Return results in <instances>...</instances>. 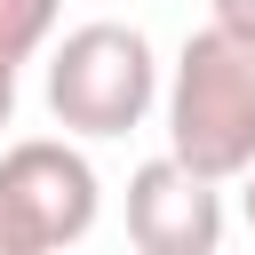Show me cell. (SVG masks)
<instances>
[{"instance_id": "1", "label": "cell", "mask_w": 255, "mask_h": 255, "mask_svg": "<svg viewBox=\"0 0 255 255\" xmlns=\"http://www.w3.org/2000/svg\"><path fill=\"white\" fill-rule=\"evenodd\" d=\"M159 112H167V151L183 167H199L215 183H239L255 167V40L207 16L175 48Z\"/></svg>"}, {"instance_id": "2", "label": "cell", "mask_w": 255, "mask_h": 255, "mask_svg": "<svg viewBox=\"0 0 255 255\" xmlns=\"http://www.w3.org/2000/svg\"><path fill=\"white\" fill-rule=\"evenodd\" d=\"M159 96H167L159 56H151V40L135 24L96 16V24H72L48 48V112H56L64 135H96V143L128 135V128H143V112Z\"/></svg>"}, {"instance_id": "3", "label": "cell", "mask_w": 255, "mask_h": 255, "mask_svg": "<svg viewBox=\"0 0 255 255\" xmlns=\"http://www.w3.org/2000/svg\"><path fill=\"white\" fill-rule=\"evenodd\" d=\"M96 207H104V183L88 151H72L64 135H24L0 151V255L80 247L96 231Z\"/></svg>"}, {"instance_id": "7", "label": "cell", "mask_w": 255, "mask_h": 255, "mask_svg": "<svg viewBox=\"0 0 255 255\" xmlns=\"http://www.w3.org/2000/svg\"><path fill=\"white\" fill-rule=\"evenodd\" d=\"M239 215H247V231H255V167L239 175Z\"/></svg>"}, {"instance_id": "4", "label": "cell", "mask_w": 255, "mask_h": 255, "mask_svg": "<svg viewBox=\"0 0 255 255\" xmlns=\"http://www.w3.org/2000/svg\"><path fill=\"white\" fill-rule=\"evenodd\" d=\"M128 239L143 255H215L223 247V191L215 175L183 167L175 151L128 175Z\"/></svg>"}, {"instance_id": "6", "label": "cell", "mask_w": 255, "mask_h": 255, "mask_svg": "<svg viewBox=\"0 0 255 255\" xmlns=\"http://www.w3.org/2000/svg\"><path fill=\"white\" fill-rule=\"evenodd\" d=\"M207 16H215V24H231V32H247V40H255V0H207Z\"/></svg>"}, {"instance_id": "5", "label": "cell", "mask_w": 255, "mask_h": 255, "mask_svg": "<svg viewBox=\"0 0 255 255\" xmlns=\"http://www.w3.org/2000/svg\"><path fill=\"white\" fill-rule=\"evenodd\" d=\"M64 0H0V128L16 120V72L48 48Z\"/></svg>"}]
</instances>
